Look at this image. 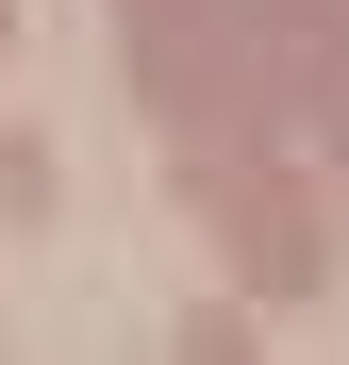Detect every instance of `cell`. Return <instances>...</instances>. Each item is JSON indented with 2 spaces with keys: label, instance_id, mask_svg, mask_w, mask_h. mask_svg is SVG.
Wrapping results in <instances>:
<instances>
[{
  "label": "cell",
  "instance_id": "cell-1",
  "mask_svg": "<svg viewBox=\"0 0 349 365\" xmlns=\"http://www.w3.org/2000/svg\"><path fill=\"white\" fill-rule=\"evenodd\" d=\"M0 216H50V150L34 133H0Z\"/></svg>",
  "mask_w": 349,
  "mask_h": 365
}]
</instances>
